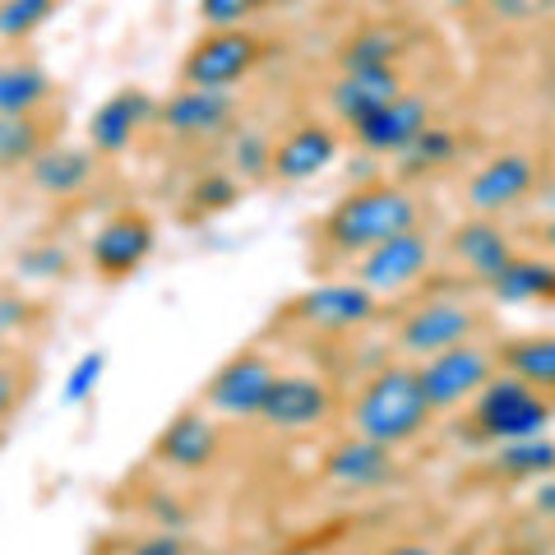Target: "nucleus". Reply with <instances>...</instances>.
<instances>
[{
  "mask_svg": "<svg viewBox=\"0 0 555 555\" xmlns=\"http://www.w3.org/2000/svg\"><path fill=\"white\" fill-rule=\"evenodd\" d=\"M422 195L398 181H366L328 208L320 222V250L334 259H361L408 228H422Z\"/></svg>",
  "mask_w": 555,
  "mask_h": 555,
  "instance_id": "1",
  "label": "nucleus"
},
{
  "mask_svg": "<svg viewBox=\"0 0 555 555\" xmlns=\"http://www.w3.org/2000/svg\"><path fill=\"white\" fill-rule=\"evenodd\" d=\"M430 403H426V389H422V375H416L412 361H385L379 371H371L361 379V389L352 398V436L361 440H375L385 449H403L416 444L430 426Z\"/></svg>",
  "mask_w": 555,
  "mask_h": 555,
  "instance_id": "2",
  "label": "nucleus"
},
{
  "mask_svg": "<svg viewBox=\"0 0 555 555\" xmlns=\"http://www.w3.org/2000/svg\"><path fill=\"white\" fill-rule=\"evenodd\" d=\"M555 398L528 389L524 379L495 371L486 389L467 403V436L481 444H514L532 436H551Z\"/></svg>",
  "mask_w": 555,
  "mask_h": 555,
  "instance_id": "3",
  "label": "nucleus"
},
{
  "mask_svg": "<svg viewBox=\"0 0 555 555\" xmlns=\"http://www.w3.org/2000/svg\"><path fill=\"white\" fill-rule=\"evenodd\" d=\"M486 328V315L477 306H467L459 297H440V292H430L416 306H408L403 315L393 324V352L398 361H426L436 352H449V347H459L467 338H481Z\"/></svg>",
  "mask_w": 555,
  "mask_h": 555,
  "instance_id": "4",
  "label": "nucleus"
},
{
  "mask_svg": "<svg viewBox=\"0 0 555 555\" xmlns=\"http://www.w3.org/2000/svg\"><path fill=\"white\" fill-rule=\"evenodd\" d=\"M430 269H436V241H430L426 228H408L389 241H379L361 259H352V278L366 292H375L379 301L416 292L430 278Z\"/></svg>",
  "mask_w": 555,
  "mask_h": 555,
  "instance_id": "5",
  "label": "nucleus"
},
{
  "mask_svg": "<svg viewBox=\"0 0 555 555\" xmlns=\"http://www.w3.org/2000/svg\"><path fill=\"white\" fill-rule=\"evenodd\" d=\"M495 371H500V352L495 343H481V338H467L459 347H449V352L416 361L430 412H463Z\"/></svg>",
  "mask_w": 555,
  "mask_h": 555,
  "instance_id": "6",
  "label": "nucleus"
},
{
  "mask_svg": "<svg viewBox=\"0 0 555 555\" xmlns=\"http://www.w3.org/2000/svg\"><path fill=\"white\" fill-rule=\"evenodd\" d=\"M379 306L385 301H379L375 292L361 287L357 278H328V283H315L287 306V320L297 328H306V334L347 338V334L371 328L379 320Z\"/></svg>",
  "mask_w": 555,
  "mask_h": 555,
  "instance_id": "7",
  "label": "nucleus"
},
{
  "mask_svg": "<svg viewBox=\"0 0 555 555\" xmlns=\"http://www.w3.org/2000/svg\"><path fill=\"white\" fill-rule=\"evenodd\" d=\"M241 102L232 89H190L181 83L177 93L158 102V130L177 144H222L236 130Z\"/></svg>",
  "mask_w": 555,
  "mask_h": 555,
  "instance_id": "8",
  "label": "nucleus"
},
{
  "mask_svg": "<svg viewBox=\"0 0 555 555\" xmlns=\"http://www.w3.org/2000/svg\"><path fill=\"white\" fill-rule=\"evenodd\" d=\"M537 185H542V167H537L532 153H495V158H486L473 177L463 185V204L473 218H505L514 208H524Z\"/></svg>",
  "mask_w": 555,
  "mask_h": 555,
  "instance_id": "9",
  "label": "nucleus"
},
{
  "mask_svg": "<svg viewBox=\"0 0 555 555\" xmlns=\"http://www.w3.org/2000/svg\"><path fill=\"white\" fill-rule=\"evenodd\" d=\"M264 61V38L250 28H218L185 51L181 61V83L190 89H236L250 69Z\"/></svg>",
  "mask_w": 555,
  "mask_h": 555,
  "instance_id": "10",
  "label": "nucleus"
},
{
  "mask_svg": "<svg viewBox=\"0 0 555 555\" xmlns=\"http://www.w3.org/2000/svg\"><path fill=\"white\" fill-rule=\"evenodd\" d=\"M273 375H278L273 357L259 352V347H246V352H236L232 361H222V366L208 375L204 412H214L218 422H255Z\"/></svg>",
  "mask_w": 555,
  "mask_h": 555,
  "instance_id": "11",
  "label": "nucleus"
},
{
  "mask_svg": "<svg viewBox=\"0 0 555 555\" xmlns=\"http://www.w3.org/2000/svg\"><path fill=\"white\" fill-rule=\"evenodd\" d=\"M328 416H334V389H328L320 375L278 371L255 422L273 430V436H306V430L324 426Z\"/></svg>",
  "mask_w": 555,
  "mask_h": 555,
  "instance_id": "12",
  "label": "nucleus"
},
{
  "mask_svg": "<svg viewBox=\"0 0 555 555\" xmlns=\"http://www.w3.org/2000/svg\"><path fill=\"white\" fill-rule=\"evenodd\" d=\"M149 126H158V98L139 83H126L112 98L98 102V112L89 116V149L102 158H120L126 149L139 144V134Z\"/></svg>",
  "mask_w": 555,
  "mask_h": 555,
  "instance_id": "13",
  "label": "nucleus"
},
{
  "mask_svg": "<svg viewBox=\"0 0 555 555\" xmlns=\"http://www.w3.org/2000/svg\"><path fill=\"white\" fill-rule=\"evenodd\" d=\"M430 120H436V107H430L426 93L403 89L393 102H385L379 112H371L361 126H352V144L371 158H398L416 134H422Z\"/></svg>",
  "mask_w": 555,
  "mask_h": 555,
  "instance_id": "14",
  "label": "nucleus"
},
{
  "mask_svg": "<svg viewBox=\"0 0 555 555\" xmlns=\"http://www.w3.org/2000/svg\"><path fill=\"white\" fill-rule=\"evenodd\" d=\"M338 153H343V139H338V130L328 126V120H301V126H292L287 134L273 139L269 177L287 181V185L315 181L338 163Z\"/></svg>",
  "mask_w": 555,
  "mask_h": 555,
  "instance_id": "15",
  "label": "nucleus"
},
{
  "mask_svg": "<svg viewBox=\"0 0 555 555\" xmlns=\"http://www.w3.org/2000/svg\"><path fill=\"white\" fill-rule=\"evenodd\" d=\"M218 454H222V426L214 412H177L163 426L158 444H153V459L167 473H181V477L208 473L218 463Z\"/></svg>",
  "mask_w": 555,
  "mask_h": 555,
  "instance_id": "16",
  "label": "nucleus"
},
{
  "mask_svg": "<svg viewBox=\"0 0 555 555\" xmlns=\"http://www.w3.org/2000/svg\"><path fill=\"white\" fill-rule=\"evenodd\" d=\"M153 246H158V228H153V218L139 214V208H120V214H112L93 232L89 259H93V269L102 278H130L153 255Z\"/></svg>",
  "mask_w": 555,
  "mask_h": 555,
  "instance_id": "17",
  "label": "nucleus"
},
{
  "mask_svg": "<svg viewBox=\"0 0 555 555\" xmlns=\"http://www.w3.org/2000/svg\"><path fill=\"white\" fill-rule=\"evenodd\" d=\"M403 69L398 65H385V69H338V79L324 89V107L338 126H361L371 112H379L385 102H393L403 93Z\"/></svg>",
  "mask_w": 555,
  "mask_h": 555,
  "instance_id": "18",
  "label": "nucleus"
},
{
  "mask_svg": "<svg viewBox=\"0 0 555 555\" xmlns=\"http://www.w3.org/2000/svg\"><path fill=\"white\" fill-rule=\"evenodd\" d=\"M320 473H324L328 486H338V491L371 495V491H385V486L398 477V459H393V449H385V444L347 436L324 454Z\"/></svg>",
  "mask_w": 555,
  "mask_h": 555,
  "instance_id": "19",
  "label": "nucleus"
},
{
  "mask_svg": "<svg viewBox=\"0 0 555 555\" xmlns=\"http://www.w3.org/2000/svg\"><path fill=\"white\" fill-rule=\"evenodd\" d=\"M518 250H514V236L500 228V218H473L467 214L454 232H449V259L473 278L477 287H486L491 278L509 264Z\"/></svg>",
  "mask_w": 555,
  "mask_h": 555,
  "instance_id": "20",
  "label": "nucleus"
},
{
  "mask_svg": "<svg viewBox=\"0 0 555 555\" xmlns=\"http://www.w3.org/2000/svg\"><path fill=\"white\" fill-rule=\"evenodd\" d=\"M93 153L69 149V144H47L38 158L28 163V181L33 190H42L47 199H75L93 185Z\"/></svg>",
  "mask_w": 555,
  "mask_h": 555,
  "instance_id": "21",
  "label": "nucleus"
},
{
  "mask_svg": "<svg viewBox=\"0 0 555 555\" xmlns=\"http://www.w3.org/2000/svg\"><path fill=\"white\" fill-rule=\"evenodd\" d=\"M486 297L500 306H546L555 301V259L546 255H514L491 283Z\"/></svg>",
  "mask_w": 555,
  "mask_h": 555,
  "instance_id": "22",
  "label": "nucleus"
},
{
  "mask_svg": "<svg viewBox=\"0 0 555 555\" xmlns=\"http://www.w3.org/2000/svg\"><path fill=\"white\" fill-rule=\"evenodd\" d=\"M500 352V371L524 379L528 389L555 398V334H524V338H505L495 343Z\"/></svg>",
  "mask_w": 555,
  "mask_h": 555,
  "instance_id": "23",
  "label": "nucleus"
},
{
  "mask_svg": "<svg viewBox=\"0 0 555 555\" xmlns=\"http://www.w3.org/2000/svg\"><path fill=\"white\" fill-rule=\"evenodd\" d=\"M56 93L47 65L38 61H5L0 65V116H42Z\"/></svg>",
  "mask_w": 555,
  "mask_h": 555,
  "instance_id": "24",
  "label": "nucleus"
},
{
  "mask_svg": "<svg viewBox=\"0 0 555 555\" xmlns=\"http://www.w3.org/2000/svg\"><path fill=\"white\" fill-rule=\"evenodd\" d=\"M403 61V33L393 24H366L338 47V69H385Z\"/></svg>",
  "mask_w": 555,
  "mask_h": 555,
  "instance_id": "25",
  "label": "nucleus"
},
{
  "mask_svg": "<svg viewBox=\"0 0 555 555\" xmlns=\"http://www.w3.org/2000/svg\"><path fill=\"white\" fill-rule=\"evenodd\" d=\"M491 473L500 481H542L555 477V440L551 436H532V440H514V444H495L491 454Z\"/></svg>",
  "mask_w": 555,
  "mask_h": 555,
  "instance_id": "26",
  "label": "nucleus"
},
{
  "mask_svg": "<svg viewBox=\"0 0 555 555\" xmlns=\"http://www.w3.org/2000/svg\"><path fill=\"white\" fill-rule=\"evenodd\" d=\"M459 153H463V134L454 126H444V120H430V126L398 153V163H403V177H430V171L459 163Z\"/></svg>",
  "mask_w": 555,
  "mask_h": 555,
  "instance_id": "27",
  "label": "nucleus"
},
{
  "mask_svg": "<svg viewBox=\"0 0 555 555\" xmlns=\"http://www.w3.org/2000/svg\"><path fill=\"white\" fill-rule=\"evenodd\" d=\"M47 149V120L42 116H0V171L28 167Z\"/></svg>",
  "mask_w": 555,
  "mask_h": 555,
  "instance_id": "28",
  "label": "nucleus"
},
{
  "mask_svg": "<svg viewBox=\"0 0 555 555\" xmlns=\"http://www.w3.org/2000/svg\"><path fill=\"white\" fill-rule=\"evenodd\" d=\"M228 171L236 181H259V177H269V163H273V139L269 134H259V130H232L228 139Z\"/></svg>",
  "mask_w": 555,
  "mask_h": 555,
  "instance_id": "29",
  "label": "nucleus"
},
{
  "mask_svg": "<svg viewBox=\"0 0 555 555\" xmlns=\"http://www.w3.org/2000/svg\"><path fill=\"white\" fill-rule=\"evenodd\" d=\"M61 0H0V42H28Z\"/></svg>",
  "mask_w": 555,
  "mask_h": 555,
  "instance_id": "30",
  "label": "nucleus"
},
{
  "mask_svg": "<svg viewBox=\"0 0 555 555\" xmlns=\"http://www.w3.org/2000/svg\"><path fill=\"white\" fill-rule=\"evenodd\" d=\"M107 352H102V347H89V352H83L75 366H69V375H65V385H61V403L65 408H83L89 403V398L102 389V379H107Z\"/></svg>",
  "mask_w": 555,
  "mask_h": 555,
  "instance_id": "31",
  "label": "nucleus"
},
{
  "mask_svg": "<svg viewBox=\"0 0 555 555\" xmlns=\"http://www.w3.org/2000/svg\"><path fill=\"white\" fill-rule=\"evenodd\" d=\"M241 195V181L232 177L228 167H218V171H204V177L190 185V204L199 208V214H218V208H232Z\"/></svg>",
  "mask_w": 555,
  "mask_h": 555,
  "instance_id": "32",
  "label": "nucleus"
},
{
  "mask_svg": "<svg viewBox=\"0 0 555 555\" xmlns=\"http://www.w3.org/2000/svg\"><path fill=\"white\" fill-rule=\"evenodd\" d=\"M259 10V0H199V20L208 33L218 28H246V20Z\"/></svg>",
  "mask_w": 555,
  "mask_h": 555,
  "instance_id": "33",
  "label": "nucleus"
},
{
  "mask_svg": "<svg viewBox=\"0 0 555 555\" xmlns=\"http://www.w3.org/2000/svg\"><path fill=\"white\" fill-rule=\"evenodd\" d=\"M120 555H195V546H190L185 532H177V528H153L144 537H134Z\"/></svg>",
  "mask_w": 555,
  "mask_h": 555,
  "instance_id": "34",
  "label": "nucleus"
},
{
  "mask_svg": "<svg viewBox=\"0 0 555 555\" xmlns=\"http://www.w3.org/2000/svg\"><path fill=\"white\" fill-rule=\"evenodd\" d=\"M20 398H24V375H20V366L5 357L0 361V426L14 416V408H20Z\"/></svg>",
  "mask_w": 555,
  "mask_h": 555,
  "instance_id": "35",
  "label": "nucleus"
},
{
  "mask_svg": "<svg viewBox=\"0 0 555 555\" xmlns=\"http://www.w3.org/2000/svg\"><path fill=\"white\" fill-rule=\"evenodd\" d=\"M532 509L551 518L555 524V477H542V481H532Z\"/></svg>",
  "mask_w": 555,
  "mask_h": 555,
  "instance_id": "36",
  "label": "nucleus"
},
{
  "mask_svg": "<svg viewBox=\"0 0 555 555\" xmlns=\"http://www.w3.org/2000/svg\"><path fill=\"white\" fill-rule=\"evenodd\" d=\"M379 555H440V546H430V542H422V537H403V542H393V546H385Z\"/></svg>",
  "mask_w": 555,
  "mask_h": 555,
  "instance_id": "37",
  "label": "nucleus"
},
{
  "mask_svg": "<svg viewBox=\"0 0 555 555\" xmlns=\"http://www.w3.org/2000/svg\"><path fill=\"white\" fill-rule=\"evenodd\" d=\"M444 10H473V5H486V0H436Z\"/></svg>",
  "mask_w": 555,
  "mask_h": 555,
  "instance_id": "38",
  "label": "nucleus"
},
{
  "mask_svg": "<svg viewBox=\"0 0 555 555\" xmlns=\"http://www.w3.org/2000/svg\"><path fill=\"white\" fill-rule=\"evenodd\" d=\"M542 236H546V250H551V259H555V222H546Z\"/></svg>",
  "mask_w": 555,
  "mask_h": 555,
  "instance_id": "39",
  "label": "nucleus"
},
{
  "mask_svg": "<svg viewBox=\"0 0 555 555\" xmlns=\"http://www.w3.org/2000/svg\"><path fill=\"white\" fill-rule=\"evenodd\" d=\"M491 555H532V551H524V546H495Z\"/></svg>",
  "mask_w": 555,
  "mask_h": 555,
  "instance_id": "40",
  "label": "nucleus"
},
{
  "mask_svg": "<svg viewBox=\"0 0 555 555\" xmlns=\"http://www.w3.org/2000/svg\"><path fill=\"white\" fill-rule=\"evenodd\" d=\"M0 361H5V334H0Z\"/></svg>",
  "mask_w": 555,
  "mask_h": 555,
  "instance_id": "41",
  "label": "nucleus"
},
{
  "mask_svg": "<svg viewBox=\"0 0 555 555\" xmlns=\"http://www.w3.org/2000/svg\"><path fill=\"white\" fill-rule=\"evenodd\" d=\"M454 555H473V551H467V546H463V551H454Z\"/></svg>",
  "mask_w": 555,
  "mask_h": 555,
  "instance_id": "42",
  "label": "nucleus"
},
{
  "mask_svg": "<svg viewBox=\"0 0 555 555\" xmlns=\"http://www.w3.org/2000/svg\"><path fill=\"white\" fill-rule=\"evenodd\" d=\"M551 199H555V195H551Z\"/></svg>",
  "mask_w": 555,
  "mask_h": 555,
  "instance_id": "43",
  "label": "nucleus"
}]
</instances>
